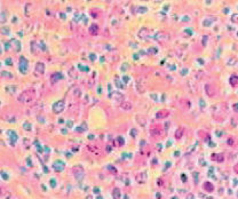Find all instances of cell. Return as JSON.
<instances>
[{"label":"cell","mask_w":238,"mask_h":199,"mask_svg":"<svg viewBox=\"0 0 238 199\" xmlns=\"http://www.w3.org/2000/svg\"><path fill=\"white\" fill-rule=\"evenodd\" d=\"M34 96H36V90L33 88H28V89L23 90L19 95L17 100H19L20 102H22V103H29V102H31L32 100L34 98Z\"/></svg>","instance_id":"obj_1"},{"label":"cell","mask_w":238,"mask_h":199,"mask_svg":"<svg viewBox=\"0 0 238 199\" xmlns=\"http://www.w3.org/2000/svg\"><path fill=\"white\" fill-rule=\"evenodd\" d=\"M72 173H73V175H74L77 181H82L84 178V168L82 166L77 165V166L72 167Z\"/></svg>","instance_id":"obj_2"},{"label":"cell","mask_w":238,"mask_h":199,"mask_svg":"<svg viewBox=\"0 0 238 199\" xmlns=\"http://www.w3.org/2000/svg\"><path fill=\"white\" fill-rule=\"evenodd\" d=\"M205 93L207 94L208 97H214L217 94V88L213 84H206L205 85Z\"/></svg>","instance_id":"obj_3"},{"label":"cell","mask_w":238,"mask_h":199,"mask_svg":"<svg viewBox=\"0 0 238 199\" xmlns=\"http://www.w3.org/2000/svg\"><path fill=\"white\" fill-rule=\"evenodd\" d=\"M64 107H65V101L64 100H60V101H57L53 104V111L55 113H61L64 110Z\"/></svg>","instance_id":"obj_4"},{"label":"cell","mask_w":238,"mask_h":199,"mask_svg":"<svg viewBox=\"0 0 238 199\" xmlns=\"http://www.w3.org/2000/svg\"><path fill=\"white\" fill-rule=\"evenodd\" d=\"M162 132H163V127H162V125H159V124L152 125L151 128H150V134H151L152 136H159V135L162 134Z\"/></svg>","instance_id":"obj_5"},{"label":"cell","mask_w":238,"mask_h":199,"mask_svg":"<svg viewBox=\"0 0 238 199\" xmlns=\"http://www.w3.org/2000/svg\"><path fill=\"white\" fill-rule=\"evenodd\" d=\"M20 63H19V68H20V70H21V72L22 73H27V70H28V61L22 56L21 58H20Z\"/></svg>","instance_id":"obj_6"},{"label":"cell","mask_w":238,"mask_h":199,"mask_svg":"<svg viewBox=\"0 0 238 199\" xmlns=\"http://www.w3.org/2000/svg\"><path fill=\"white\" fill-rule=\"evenodd\" d=\"M64 167H65V165H64V163L61 161V160H56V161L53 164V168H54V170L57 172V173H61V172L64 169Z\"/></svg>","instance_id":"obj_7"},{"label":"cell","mask_w":238,"mask_h":199,"mask_svg":"<svg viewBox=\"0 0 238 199\" xmlns=\"http://www.w3.org/2000/svg\"><path fill=\"white\" fill-rule=\"evenodd\" d=\"M170 39V36L167 33H164V32H160L156 36V40L158 42H165V41H168Z\"/></svg>","instance_id":"obj_8"},{"label":"cell","mask_w":238,"mask_h":199,"mask_svg":"<svg viewBox=\"0 0 238 199\" xmlns=\"http://www.w3.org/2000/svg\"><path fill=\"white\" fill-rule=\"evenodd\" d=\"M170 116V111L167 109H162L156 113V118L158 119H163V118H167Z\"/></svg>","instance_id":"obj_9"},{"label":"cell","mask_w":238,"mask_h":199,"mask_svg":"<svg viewBox=\"0 0 238 199\" xmlns=\"http://www.w3.org/2000/svg\"><path fill=\"white\" fill-rule=\"evenodd\" d=\"M147 180H148V175L145 172H141L136 175V182H139V183H144Z\"/></svg>","instance_id":"obj_10"},{"label":"cell","mask_w":238,"mask_h":199,"mask_svg":"<svg viewBox=\"0 0 238 199\" xmlns=\"http://www.w3.org/2000/svg\"><path fill=\"white\" fill-rule=\"evenodd\" d=\"M44 71H45V64H44V63H41V62L37 63V65H36V73H38V74H42V73H44Z\"/></svg>","instance_id":"obj_11"},{"label":"cell","mask_w":238,"mask_h":199,"mask_svg":"<svg viewBox=\"0 0 238 199\" xmlns=\"http://www.w3.org/2000/svg\"><path fill=\"white\" fill-rule=\"evenodd\" d=\"M203 188H204V190H205L206 192H213V191H214V185H213L211 182H205V183L203 184Z\"/></svg>","instance_id":"obj_12"},{"label":"cell","mask_w":238,"mask_h":199,"mask_svg":"<svg viewBox=\"0 0 238 199\" xmlns=\"http://www.w3.org/2000/svg\"><path fill=\"white\" fill-rule=\"evenodd\" d=\"M229 84L232 86V87H237L238 86V76L236 74H232L229 79Z\"/></svg>","instance_id":"obj_13"},{"label":"cell","mask_w":238,"mask_h":199,"mask_svg":"<svg viewBox=\"0 0 238 199\" xmlns=\"http://www.w3.org/2000/svg\"><path fill=\"white\" fill-rule=\"evenodd\" d=\"M183 134H184L183 127H179V128L176 129V132H175V139H176V140H180V139L183 136Z\"/></svg>","instance_id":"obj_14"},{"label":"cell","mask_w":238,"mask_h":199,"mask_svg":"<svg viewBox=\"0 0 238 199\" xmlns=\"http://www.w3.org/2000/svg\"><path fill=\"white\" fill-rule=\"evenodd\" d=\"M121 109L128 111V110H132L133 109V105H132L131 102H124V103H121Z\"/></svg>","instance_id":"obj_15"},{"label":"cell","mask_w":238,"mask_h":199,"mask_svg":"<svg viewBox=\"0 0 238 199\" xmlns=\"http://www.w3.org/2000/svg\"><path fill=\"white\" fill-rule=\"evenodd\" d=\"M112 197H113V199H119L120 198V191H119L118 188H115L112 190Z\"/></svg>","instance_id":"obj_16"},{"label":"cell","mask_w":238,"mask_h":199,"mask_svg":"<svg viewBox=\"0 0 238 199\" xmlns=\"http://www.w3.org/2000/svg\"><path fill=\"white\" fill-rule=\"evenodd\" d=\"M97 31H99V28H97V25L96 24H93L92 27H91V29H89V32L92 33V34H97Z\"/></svg>","instance_id":"obj_17"},{"label":"cell","mask_w":238,"mask_h":199,"mask_svg":"<svg viewBox=\"0 0 238 199\" xmlns=\"http://www.w3.org/2000/svg\"><path fill=\"white\" fill-rule=\"evenodd\" d=\"M198 134H199V137H200V139H203V140L207 139V136H206L207 134H206L205 132H202V131H199V132H198Z\"/></svg>","instance_id":"obj_18"},{"label":"cell","mask_w":238,"mask_h":199,"mask_svg":"<svg viewBox=\"0 0 238 199\" xmlns=\"http://www.w3.org/2000/svg\"><path fill=\"white\" fill-rule=\"evenodd\" d=\"M212 158H213V159H216V156L213 155ZM223 159H224V158H223V155H219V156H217V160H219V161H223Z\"/></svg>","instance_id":"obj_19"},{"label":"cell","mask_w":238,"mask_h":199,"mask_svg":"<svg viewBox=\"0 0 238 199\" xmlns=\"http://www.w3.org/2000/svg\"><path fill=\"white\" fill-rule=\"evenodd\" d=\"M117 145H119V147H121V145H124V140H123V137H118L117 139Z\"/></svg>","instance_id":"obj_20"},{"label":"cell","mask_w":238,"mask_h":199,"mask_svg":"<svg viewBox=\"0 0 238 199\" xmlns=\"http://www.w3.org/2000/svg\"><path fill=\"white\" fill-rule=\"evenodd\" d=\"M233 170H235L236 174H238V164H236V165L233 166Z\"/></svg>","instance_id":"obj_21"},{"label":"cell","mask_w":238,"mask_h":199,"mask_svg":"<svg viewBox=\"0 0 238 199\" xmlns=\"http://www.w3.org/2000/svg\"><path fill=\"white\" fill-rule=\"evenodd\" d=\"M230 143V145H233V140L232 139H228V144Z\"/></svg>","instance_id":"obj_22"},{"label":"cell","mask_w":238,"mask_h":199,"mask_svg":"<svg viewBox=\"0 0 238 199\" xmlns=\"http://www.w3.org/2000/svg\"><path fill=\"white\" fill-rule=\"evenodd\" d=\"M233 110L235 111H238V104H233Z\"/></svg>","instance_id":"obj_23"},{"label":"cell","mask_w":238,"mask_h":199,"mask_svg":"<svg viewBox=\"0 0 238 199\" xmlns=\"http://www.w3.org/2000/svg\"><path fill=\"white\" fill-rule=\"evenodd\" d=\"M206 199H213V198H206Z\"/></svg>","instance_id":"obj_24"}]
</instances>
